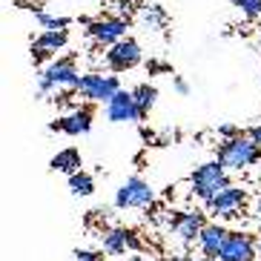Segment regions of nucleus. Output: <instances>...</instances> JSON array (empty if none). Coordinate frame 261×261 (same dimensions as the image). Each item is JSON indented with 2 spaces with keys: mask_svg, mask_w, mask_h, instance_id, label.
Returning a JSON list of instances; mask_svg holds the SVG:
<instances>
[{
  "mask_svg": "<svg viewBox=\"0 0 261 261\" xmlns=\"http://www.w3.org/2000/svg\"><path fill=\"white\" fill-rule=\"evenodd\" d=\"M218 161L227 169H247L261 161V144L253 141L250 135H236L227 138L218 146Z\"/></svg>",
  "mask_w": 261,
  "mask_h": 261,
  "instance_id": "nucleus-1",
  "label": "nucleus"
},
{
  "mask_svg": "<svg viewBox=\"0 0 261 261\" xmlns=\"http://www.w3.org/2000/svg\"><path fill=\"white\" fill-rule=\"evenodd\" d=\"M190 187L192 192L198 195L201 201H210L215 198L224 187H230V178H227V167L221 161H210V164H201L190 178Z\"/></svg>",
  "mask_w": 261,
  "mask_h": 261,
  "instance_id": "nucleus-2",
  "label": "nucleus"
},
{
  "mask_svg": "<svg viewBox=\"0 0 261 261\" xmlns=\"http://www.w3.org/2000/svg\"><path fill=\"white\" fill-rule=\"evenodd\" d=\"M77 84H81V72L75 69V61L72 58L49 63L46 69L38 75V92L40 95H49L55 89H77Z\"/></svg>",
  "mask_w": 261,
  "mask_h": 261,
  "instance_id": "nucleus-3",
  "label": "nucleus"
},
{
  "mask_svg": "<svg viewBox=\"0 0 261 261\" xmlns=\"http://www.w3.org/2000/svg\"><path fill=\"white\" fill-rule=\"evenodd\" d=\"M121 89L115 75H81V84H77V95L92 103H109L112 95Z\"/></svg>",
  "mask_w": 261,
  "mask_h": 261,
  "instance_id": "nucleus-4",
  "label": "nucleus"
},
{
  "mask_svg": "<svg viewBox=\"0 0 261 261\" xmlns=\"http://www.w3.org/2000/svg\"><path fill=\"white\" fill-rule=\"evenodd\" d=\"M155 201V190L149 184H146L144 178L132 175L126 178V184L118 190L115 195V207L118 210H129V207H138V210H146L149 204Z\"/></svg>",
  "mask_w": 261,
  "mask_h": 261,
  "instance_id": "nucleus-5",
  "label": "nucleus"
},
{
  "mask_svg": "<svg viewBox=\"0 0 261 261\" xmlns=\"http://www.w3.org/2000/svg\"><path fill=\"white\" fill-rule=\"evenodd\" d=\"M126 29H129V20L112 15V17H98V20H92L86 32H89V38H92L98 46L109 49L112 43H118L121 38H126Z\"/></svg>",
  "mask_w": 261,
  "mask_h": 261,
  "instance_id": "nucleus-6",
  "label": "nucleus"
},
{
  "mask_svg": "<svg viewBox=\"0 0 261 261\" xmlns=\"http://www.w3.org/2000/svg\"><path fill=\"white\" fill-rule=\"evenodd\" d=\"M244 201H247L244 187L230 184V187H224L215 198L207 201V210L213 215H218V218H236V215L241 213V207H244Z\"/></svg>",
  "mask_w": 261,
  "mask_h": 261,
  "instance_id": "nucleus-7",
  "label": "nucleus"
},
{
  "mask_svg": "<svg viewBox=\"0 0 261 261\" xmlns=\"http://www.w3.org/2000/svg\"><path fill=\"white\" fill-rule=\"evenodd\" d=\"M107 63L112 72H126L132 69V66H138L141 63V46L138 40L132 38H121L118 43H112L107 52Z\"/></svg>",
  "mask_w": 261,
  "mask_h": 261,
  "instance_id": "nucleus-8",
  "label": "nucleus"
},
{
  "mask_svg": "<svg viewBox=\"0 0 261 261\" xmlns=\"http://www.w3.org/2000/svg\"><path fill=\"white\" fill-rule=\"evenodd\" d=\"M107 118L115 123H126V121H141V109L135 95L126 92V89H118L112 95V100L107 103Z\"/></svg>",
  "mask_w": 261,
  "mask_h": 261,
  "instance_id": "nucleus-9",
  "label": "nucleus"
},
{
  "mask_svg": "<svg viewBox=\"0 0 261 261\" xmlns=\"http://www.w3.org/2000/svg\"><path fill=\"white\" fill-rule=\"evenodd\" d=\"M218 258L221 261H255L258 258V244L247 232H230V238H227V244H224Z\"/></svg>",
  "mask_w": 261,
  "mask_h": 261,
  "instance_id": "nucleus-10",
  "label": "nucleus"
},
{
  "mask_svg": "<svg viewBox=\"0 0 261 261\" xmlns=\"http://www.w3.org/2000/svg\"><path fill=\"white\" fill-rule=\"evenodd\" d=\"M63 46H66V29H43L32 43V61L43 63L55 52H61Z\"/></svg>",
  "mask_w": 261,
  "mask_h": 261,
  "instance_id": "nucleus-11",
  "label": "nucleus"
},
{
  "mask_svg": "<svg viewBox=\"0 0 261 261\" xmlns=\"http://www.w3.org/2000/svg\"><path fill=\"white\" fill-rule=\"evenodd\" d=\"M204 227H207V221H204V213H198V210H187V213L172 215V232H175L184 244L195 241Z\"/></svg>",
  "mask_w": 261,
  "mask_h": 261,
  "instance_id": "nucleus-12",
  "label": "nucleus"
},
{
  "mask_svg": "<svg viewBox=\"0 0 261 261\" xmlns=\"http://www.w3.org/2000/svg\"><path fill=\"white\" fill-rule=\"evenodd\" d=\"M52 129H61L66 135H86L92 129V109H86V107L72 109L69 115H63L58 123H52Z\"/></svg>",
  "mask_w": 261,
  "mask_h": 261,
  "instance_id": "nucleus-13",
  "label": "nucleus"
},
{
  "mask_svg": "<svg viewBox=\"0 0 261 261\" xmlns=\"http://www.w3.org/2000/svg\"><path fill=\"white\" fill-rule=\"evenodd\" d=\"M227 238H230V232L224 230L221 224H207L204 230H201L198 236V247H201V253L204 255H221L224 244H227Z\"/></svg>",
  "mask_w": 261,
  "mask_h": 261,
  "instance_id": "nucleus-14",
  "label": "nucleus"
},
{
  "mask_svg": "<svg viewBox=\"0 0 261 261\" xmlns=\"http://www.w3.org/2000/svg\"><path fill=\"white\" fill-rule=\"evenodd\" d=\"M49 167H52L55 172H66V175H72V172L81 169V152H77V149H61V152L49 161Z\"/></svg>",
  "mask_w": 261,
  "mask_h": 261,
  "instance_id": "nucleus-15",
  "label": "nucleus"
},
{
  "mask_svg": "<svg viewBox=\"0 0 261 261\" xmlns=\"http://www.w3.org/2000/svg\"><path fill=\"white\" fill-rule=\"evenodd\" d=\"M100 238H103V253L109 255H121L129 247V230H109Z\"/></svg>",
  "mask_w": 261,
  "mask_h": 261,
  "instance_id": "nucleus-16",
  "label": "nucleus"
},
{
  "mask_svg": "<svg viewBox=\"0 0 261 261\" xmlns=\"http://www.w3.org/2000/svg\"><path fill=\"white\" fill-rule=\"evenodd\" d=\"M132 95H135V100H138V109H141V121H144L146 115H149V109H152L155 98H158V89H155L152 84H141L132 89Z\"/></svg>",
  "mask_w": 261,
  "mask_h": 261,
  "instance_id": "nucleus-17",
  "label": "nucleus"
},
{
  "mask_svg": "<svg viewBox=\"0 0 261 261\" xmlns=\"http://www.w3.org/2000/svg\"><path fill=\"white\" fill-rule=\"evenodd\" d=\"M69 190L75 192V195H92V192H95L92 175H89V172H84V169L72 172V175H69Z\"/></svg>",
  "mask_w": 261,
  "mask_h": 261,
  "instance_id": "nucleus-18",
  "label": "nucleus"
},
{
  "mask_svg": "<svg viewBox=\"0 0 261 261\" xmlns=\"http://www.w3.org/2000/svg\"><path fill=\"white\" fill-rule=\"evenodd\" d=\"M141 20H144L149 29H164L167 26V12L161 6H141Z\"/></svg>",
  "mask_w": 261,
  "mask_h": 261,
  "instance_id": "nucleus-19",
  "label": "nucleus"
},
{
  "mask_svg": "<svg viewBox=\"0 0 261 261\" xmlns=\"http://www.w3.org/2000/svg\"><path fill=\"white\" fill-rule=\"evenodd\" d=\"M35 20H38L43 29H66V26H69L66 17H52V15H46V12H40V9L35 12Z\"/></svg>",
  "mask_w": 261,
  "mask_h": 261,
  "instance_id": "nucleus-20",
  "label": "nucleus"
},
{
  "mask_svg": "<svg viewBox=\"0 0 261 261\" xmlns=\"http://www.w3.org/2000/svg\"><path fill=\"white\" fill-rule=\"evenodd\" d=\"M232 6H238L247 17H258L261 15V0H230Z\"/></svg>",
  "mask_w": 261,
  "mask_h": 261,
  "instance_id": "nucleus-21",
  "label": "nucleus"
},
{
  "mask_svg": "<svg viewBox=\"0 0 261 261\" xmlns=\"http://www.w3.org/2000/svg\"><path fill=\"white\" fill-rule=\"evenodd\" d=\"M112 6H115V15L118 17H126V20H129L132 12H135V0H115Z\"/></svg>",
  "mask_w": 261,
  "mask_h": 261,
  "instance_id": "nucleus-22",
  "label": "nucleus"
},
{
  "mask_svg": "<svg viewBox=\"0 0 261 261\" xmlns=\"http://www.w3.org/2000/svg\"><path fill=\"white\" fill-rule=\"evenodd\" d=\"M218 135L227 141V138H236V135H241V129H238L236 123H221V126H218Z\"/></svg>",
  "mask_w": 261,
  "mask_h": 261,
  "instance_id": "nucleus-23",
  "label": "nucleus"
},
{
  "mask_svg": "<svg viewBox=\"0 0 261 261\" xmlns=\"http://www.w3.org/2000/svg\"><path fill=\"white\" fill-rule=\"evenodd\" d=\"M75 261H100V255L92 250H75Z\"/></svg>",
  "mask_w": 261,
  "mask_h": 261,
  "instance_id": "nucleus-24",
  "label": "nucleus"
},
{
  "mask_svg": "<svg viewBox=\"0 0 261 261\" xmlns=\"http://www.w3.org/2000/svg\"><path fill=\"white\" fill-rule=\"evenodd\" d=\"M175 92H178V95H187V92H190V86H187V81L175 77Z\"/></svg>",
  "mask_w": 261,
  "mask_h": 261,
  "instance_id": "nucleus-25",
  "label": "nucleus"
},
{
  "mask_svg": "<svg viewBox=\"0 0 261 261\" xmlns=\"http://www.w3.org/2000/svg\"><path fill=\"white\" fill-rule=\"evenodd\" d=\"M149 72H169V66H167V63H161V61H152V63H149Z\"/></svg>",
  "mask_w": 261,
  "mask_h": 261,
  "instance_id": "nucleus-26",
  "label": "nucleus"
},
{
  "mask_svg": "<svg viewBox=\"0 0 261 261\" xmlns=\"http://www.w3.org/2000/svg\"><path fill=\"white\" fill-rule=\"evenodd\" d=\"M247 135H250L253 141H258V144H261V126H253V129L247 132Z\"/></svg>",
  "mask_w": 261,
  "mask_h": 261,
  "instance_id": "nucleus-27",
  "label": "nucleus"
},
{
  "mask_svg": "<svg viewBox=\"0 0 261 261\" xmlns=\"http://www.w3.org/2000/svg\"><path fill=\"white\" fill-rule=\"evenodd\" d=\"M167 261H192L190 255H172V258H167Z\"/></svg>",
  "mask_w": 261,
  "mask_h": 261,
  "instance_id": "nucleus-28",
  "label": "nucleus"
},
{
  "mask_svg": "<svg viewBox=\"0 0 261 261\" xmlns=\"http://www.w3.org/2000/svg\"><path fill=\"white\" fill-rule=\"evenodd\" d=\"M255 218H258V224H261V198H258V204H255Z\"/></svg>",
  "mask_w": 261,
  "mask_h": 261,
  "instance_id": "nucleus-29",
  "label": "nucleus"
},
{
  "mask_svg": "<svg viewBox=\"0 0 261 261\" xmlns=\"http://www.w3.org/2000/svg\"><path fill=\"white\" fill-rule=\"evenodd\" d=\"M198 261H221V258H215V255H207V258H198Z\"/></svg>",
  "mask_w": 261,
  "mask_h": 261,
  "instance_id": "nucleus-30",
  "label": "nucleus"
},
{
  "mask_svg": "<svg viewBox=\"0 0 261 261\" xmlns=\"http://www.w3.org/2000/svg\"><path fill=\"white\" fill-rule=\"evenodd\" d=\"M129 261H146V258H144V255H132Z\"/></svg>",
  "mask_w": 261,
  "mask_h": 261,
  "instance_id": "nucleus-31",
  "label": "nucleus"
},
{
  "mask_svg": "<svg viewBox=\"0 0 261 261\" xmlns=\"http://www.w3.org/2000/svg\"><path fill=\"white\" fill-rule=\"evenodd\" d=\"M258 258H261V241H258Z\"/></svg>",
  "mask_w": 261,
  "mask_h": 261,
  "instance_id": "nucleus-32",
  "label": "nucleus"
}]
</instances>
